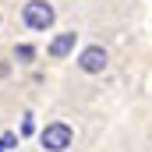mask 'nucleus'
Here are the masks:
<instances>
[{"label": "nucleus", "instance_id": "nucleus-1", "mask_svg": "<svg viewBox=\"0 0 152 152\" xmlns=\"http://www.w3.org/2000/svg\"><path fill=\"white\" fill-rule=\"evenodd\" d=\"M39 142H42V149L46 152H64L71 142H75V131L67 127V124H46L42 131H39Z\"/></svg>", "mask_w": 152, "mask_h": 152}, {"label": "nucleus", "instance_id": "nucleus-2", "mask_svg": "<svg viewBox=\"0 0 152 152\" xmlns=\"http://www.w3.org/2000/svg\"><path fill=\"white\" fill-rule=\"evenodd\" d=\"M21 18H25V25H28V28H39V32H42V28H50V25H53V18H57V14H53V7H50L46 0H28V4H25V11H21Z\"/></svg>", "mask_w": 152, "mask_h": 152}, {"label": "nucleus", "instance_id": "nucleus-3", "mask_svg": "<svg viewBox=\"0 0 152 152\" xmlns=\"http://www.w3.org/2000/svg\"><path fill=\"white\" fill-rule=\"evenodd\" d=\"M78 67H81L85 75H99V71L106 67V50H103V46H88V50H81Z\"/></svg>", "mask_w": 152, "mask_h": 152}, {"label": "nucleus", "instance_id": "nucleus-4", "mask_svg": "<svg viewBox=\"0 0 152 152\" xmlns=\"http://www.w3.org/2000/svg\"><path fill=\"white\" fill-rule=\"evenodd\" d=\"M75 39H78V32H64V36H57L53 42H50V57H67L71 50H75Z\"/></svg>", "mask_w": 152, "mask_h": 152}, {"label": "nucleus", "instance_id": "nucleus-5", "mask_svg": "<svg viewBox=\"0 0 152 152\" xmlns=\"http://www.w3.org/2000/svg\"><path fill=\"white\" fill-rule=\"evenodd\" d=\"M14 145H18V134H14V131H7V134L0 138V149L7 152V149H14Z\"/></svg>", "mask_w": 152, "mask_h": 152}, {"label": "nucleus", "instance_id": "nucleus-6", "mask_svg": "<svg viewBox=\"0 0 152 152\" xmlns=\"http://www.w3.org/2000/svg\"><path fill=\"white\" fill-rule=\"evenodd\" d=\"M32 57H36V50H32V46H18V60H21V64H28Z\"/></svg>", "mask_w": 152, "mask_h": 152}, {"label": "nucleus", "instance_id": "nucleus-7", "mask_svg": "<svg viewBox=\"0 0 152 152\" xmlns=\"http://www.w3.org/2000/svg\"><path fill=\"white\" fill-rule=\"evenodd\" d=\"M36 131V120H32V113H25V120H21V134H32Z\"/></svg>", "mask_w": 152, "mask_h": 152}, {"label": "nucleus", "instance_id": "nucleus-8", "mask_svg": "<svg viewBox=\"0 0 152 152\" xmlns=\"http://www.w3.org/2000/svg\"><path fill=\"white\" fill-rule=\"evenodd\" d=\"M0 152H4V149H0Z\"/></svg>", "mask_w": 152, "mask_h": 152}]
</instances>
